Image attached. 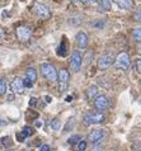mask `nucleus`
I'll use <instances>...</instances> for the list:
<instances>
[{"label":"nucleus","mask_w":141,"mask_h":151,"mask_svg":"<svg viewBox=\"0 0 141 151\" xmlns=\"http://www.w3.org/2000/svg\"><path fill=\"white\" fill-rule=\"evenodd\" d=\"M41 73H42V75L48 81L53 83V81L57 80V71L52 64H48V62L41 64Z\"/></svg>","instance_id":"f257e3e1"},{"label":"nucleus","mask_w":141,"mask_h":151,"mask_svg":"<svg viewBox=\"0 0 141 151\" xmlns=\"http://www.w3.org/2000/svg\"><path fill=\"white\" fill-rule=\"evenodd\" d=\"M57 80H59V89L61 93L68 90L69 81H70V74L66 69H61L57 74Z\"/></svg>","instance_id":"f03ea898"},{"label":"nucleus","mask_w":141,"mask_h":151,"mask_svg":"<svg viewBox=\"0 0 141 151\" xmlns=\"http://www.w3.org/2000/svg\"><path fill=\"white\" fill-rule=\"evenodd\" d=\"M114 66L119 70L126 71L130 68V56H128L127 52H121L118 53L117 57L114 58Z\"/></svg>","instance_id":"7ed1b4c3"},{"label":"nucleus","mask_w":141,"mask_h":151,"mask_svg":"<svg viewBox=\"0 0 141 151\" xmlns=\"http://www.w3.org/2000/svg\"><path fill=\"white\" fill-rule=\"evenodd\" d=\"M83 65V56L79 51H74L71 53V57H70V66H71V70L74 73H78L80 71Z\"/></svg>","instance_id":"20e7f679"},{"label":"nucleus","mask_w":141,"mask_h":151,"mask_svg":"<svg viewBox=\"0 0 141 151\" xmlns=\"http://www.w3.org/2000/svg\"><path fill=\"white\" fill-rule=\"evenodd\" d=\"M33 12H35V14L41 19H48L50 17H51V12H50V9L45 5V4H41V3L35 4Z\"/></svg>","instance_id":"39448f33"},{"label":"nucleus","mask_w":141,"mask_h":151,"mask_svg":"<svg viewBox=\"0 0 141 151\" xmlns=\"http://www.w3.org/2000/svg\"><path fill=\"white\" fill-rule=\"evenodd\" d=\"M15 35H17V38L20 42H27L32 36V29L28 26H19L15 29Z\"/></svg>","instance_id":"423d86ee"},{"label":"nucleus","mask_w":141,"mask_h":151,"mask_svg":"<svg viewBox=\"0 0 141 151\" xmlns=\"http://www.w3.org/2000/svg\"><path fill=\"white\" fill-rule=\"evenodd\" d=\"M104 138H106V131L98 128V129H93V131L89 133L88 141H90L93 145H98V144H101Z\"/></svg>","instance_id":"0eeeda50"},{"label":"nucleus","mask_w":141,"mask_h":151,"mask_svg":"<svg viewBox=\"0 0 141 151\" xmlns=\"http://www.w3.org/2000/svg\"><path fill=\"white\" fill-rule=\"evenodd\" d=\"M104 121V116L102 113H88L85 117H84V123L88 126V124H98V123H102Z\"/></svg>","instance_id":"6e6552de"},{"label":"nucleus","mask_w":141,"mask_h":151,"mask_svg":"<svg viewBox=\"0 0 141 151\" xmlns=\"http://www.w3.org/2000/svg\"><path fill=\"white\" fill-rule=\"evenodd\" d=\"M113 62H114L113 55H111V53H106V55H102L101 57H99V60H98V68L101 69V70H107L109 66H112Z\"/></svg>","instance_id":"1a4fd4ad"},{"label":"nucleus","mask_w":141,"mask_h":151,"mask_svg":"<svg viewBox=\"0 0 141 151\" xmlns=\"http://www.w3.org/2000/svg\"><path fill=\"white\" fill-rule=\"evenodd\" d=\"M109 106V100L108 98H107L106 95H98L97 98L94 99V107H95V109H98V111H104L107 109Z\"/></svg>","instance_id":"9d476101"},{"label":"nucleus","mask_w":141,"mask_h":151,"mask_svg":"<svg viewBox=\"0 0 141 151\" xmlns=\"http://www.w3.org/2000/svg\"><path fill=\"white\" fill-rule=\"evenodd\" d=\"M12 90H13V93L15 94H20V93H23L24 91V83H23V79H20V78H15L13 83H12Z\"/></svg>","instance_id":"9b49d317"},{"label":"nucleus","mask_w":141,"mask_h":151,"mask_svg":"<svg viewBox=\"0 0 141 151\" xmlns=\"http://www.w3.org/2000/svg\"><path fill=\"white\" fill-rule=\"evenodd\" d=\"M88 42H89L88 36H86L84 32H79L76 35V43L80 48H85L86 46H88Z\"/></svg>","instance_id":"f8f14e48"},{"label":"nucleus","mask_w":141,"mask_h":151,"mask_svg":"<svg viewBox=\"0 0 141 151\" xmlns=\"http://www.w3.org/2000/svg\"><path fill=\"white\" fill-rule=\"evenodd\" d=\"M114 3L118 8L125 10H131L134 8V0H114Z\"/></svg>","instance_id":"ddd939ff"},{"label":"nucleus","mask_w":141,"mask_h":151,"mask_svg":"<svg viewBox=\"0 0 141 151\" xmlns=\"http://www.w3.org/2000/svg\"><path fill=\"white\" fill-rule=\"evenodd\" d=\"M98 93H99V89H98L97 85H90L85 91L86 98L88 99H95L98 96Z\"/></svg>","instance_id":"4468645a"},{"label":"nucleus","mask_w":141,"mask_h":151,"mask_svg":"<svg viewBox=\"0 0 141 151\" xmlns=\"http://www.w3.org/2000/svg\"><path fill=\"white\" fill-rule=\"evenodd\" d=\"M26 79L31 80L33 84L36 83V80H37V71L35 70V68H28L26 70Z\"/></svg>","instance_id":"2eb2a0df"},{"label":"nucleus","mask_w":141,"mask_h":151,"mask_svg":"<svg viewBox=\"0 0 141 151\" xmlns=\"http://www.w3.org/2000/svg\"><path fill=\"white\" fill-rule=\"evenodd\" d=\"M99 9L103 12L111 10V0H99Z\"/></svg>","instance_id":"dca6fc26"},{"label":"nucleus","mask_w":141,"mask_h":151,"mask_svg":"<svg viewBox=\"0 0 141 151\" xmlns=\"http://www.w3.org/2000/svg\"><path fill=\"white\" fill-rule=\"evenodd\" d=\"M132 38H134L136 42H140L141 43V28H136L132 31Z\"/></svg>","instance_id":"f3484780"},{"label":"nucleus","mask_w":141,"mask_h":151,"mask_svg":"<svg viewBox=\"0 0 141 151\" xmlns=\"http://www.w3.org/2000/svg\"><path fill=\"white\" fill-rule=\"evenodd\" d=\"M51 128L55 129V131H59V129L61 128V121L59 118H55L51 121Z\"/></svg>","instance_id":"a211bd4d"},{"label":"nucleus","mask_w":141,"mask_h":151,"mask_svg":"<svg viewBox=\"0 0 141 151\" xmlns=\"http://www.w3.org/2000/svg\"><path fill=\"white\" fill-rule=\"evenodd\" d=\"M6 93V80L4 78L0 79V95H4Z\"/></svg>","instance_id":"6ab92c4d"},{"label":"nucleus","mask_w":141,"mask_h":151,"mask_svg":"<svg viewBox=\"0 0 141 151\" xmlns=\"http://www.w3.org/2000/svg\"><path fill=\"white\" fill-rule=\"evenodd\" d=\"M79 141H81V137L79 136V135H74V136H71L68 140V142L70 145H74V144H79Z\"/></svg>","instance_id":"aec40b11"},{"label":"nucleus","mask_w":141,"mask_h":151,"mask_svg":"<svg viewBox=\"0 0 141 151\" xmlns=\"http://www.w3.org/2000/svg\"><path fill=\"white\" fill-rule=\"evenodd\" d=\"M27 137H28V136H27V133L24 132V131H20L19 133H17V140H18L19 142H23Z\"/></svg>","instance_id":"412c9836"},{"label":"nucleus","mask_w":141,"mask_h":151,"mask_svg":"<svg viewBox=\"0 0 141 151\" xmlns=\"http://www.w3.org/2000/svg\"><path fill=\"white\" fill-rule=\"evenodd\" d=\"M85 150H86V141L85 140L79 141V144H78V151H85Z\"/></svg>","instance_id":"4be33fe9"},{"label":"nucleus","mask_w":141,"mask_h":151,"mask_svg":"<svg viewBox=\"0 0 141 151\" xmlns=\"http://www.w3.org/2000/svg\"><path fill=\"white\" fill-rule=\"evenodd\" d=\"M1 144L5 146V147H9V146L12 145V140H10V137H3L1 138Z\"/></svg>","instance_id":"5701e85b"},{"label":"nucleus","mask_w":141,"mask_h":151,"mask_svg":"<svg viewBox=\"0 0 141 151\" xmlns=\"http://www.w3.org/2000/svg\"><path fill=\"white\" fill-rule=\"evenodd\" d=\"M134 18H135V20H136V22L141 23V8L135 12V14H134Z\"/></svg>","instance_id":"b1692460"},{"label":"nucleus","mask_w":141,"mask_h":151,"mask_svg":"<svg viewBox=\"0 0 141 151\" xmlns=\"http://www.w3.org/2000/svg\"><path fill=\"white\" fill-rule=\"evenodd\" d=\"M73 126H74V118H70L68 124H66V127H65V132H69L70 128H73Z\"/></svg>","instance_id":"393cba45"},{"label":"nucleus","mask_w":141,"mask_h":151,"mask_svg":"<svg viewBox=\"0 0 141 151\" xmlns=\"http://www.w3.org/2000/svg\"><path fill=\"white\" fill-rule=\"evenodd\" d=\"M23 131L27 133V136H29V135H32V133H33V129L31 127H28V126H26V127L23 128Z\"/></svg>","instance_id":"a878e982"},{"label":"nucleus","mask_w":141,"mask_h":151,"mask_svg":"<svg viewBox=\"0 0 141 151\" xmlns=\"http://www.w3.org/2000/svg\"><path fill=\"white\" fill-rule=\"evenodd\" d=\"M60 50H63V52L60 53V55H63V56H65L66 55V45H65V41L63 42V45L60 46Z\"/></svg>","instance_id":"bb28decb"},{"label":"nucleus","mask_w":141,"mask_h":151,"mask_svg":"<svg viewBox=\"0 0 141 151\" xmlns=\"http://www.w3.org/2000/svg\"><path fill=\"white\" fill-rule=\"evenodd\" d=\"M92 151H103V146L102 145H94L93 146V149H92Z\"/></svg>","instance_id":"cd10ccee"},{"label":"nucleus","mask_w":141,"mask_h":151,"mask_svg":"<svg viewBox=\"0 0 141 151\" xmlns=\"http://www.w3.org/2000/svg\"><path fill=\"white\" fill-rule=\"evenodd\" d=\"M136 70H137L139 73L141 74V58H139V60H136Z\"/></svg>","instance_id":"c85d7f7f"},{"label":"nucleus","mask_w":141,"mask_h":151,"mask_svg":"<svg viewBox=\"0 0 141 151\" xmlns=\"http://www.w3.org/2000/svg\"><path fill=\"white\" fill-rule=\"evenodd\" d=\"M23 83H24V86H27V88H31L33 85V83L31 80H28V79H24Z\"/></svg>","instance_id":"c756f323"},{"label":"nucleus","mask_w":141,"mask_h":151,"mask_svg":"<svg viewBox=\"0 0 141 151\" xmlns=\"http://www.w3.org/2000/svg\"><path fill=\"white\" fill-rule=\"evenodd\" d=\"M84 4H95L97 1H99V0H81Z\"/></svg>","instance_id":"7c9ffc66"},{"label":"nucleus","mask_w":141,"mask_h":151,"mask_svg":"<svg viewBox=\"0 0 141 151\" xmlns=\"http://www.w3.org/2000/svg\"><path fill=\"white\" fill-rule=\"evenodd\" d=\"M51 149H50V146L48 145H42L41 146V150L40 151H50Z\"/></svg>","instance_id":"2f4dec72"},{"label":"nucleus","mask_w":141,"mask_h":151,"mask_svg":"<svg viewBox=\"0 0 141 151\" xmlns=\"http://www.w3.org/2000/svg\"><path fill=\"white\" fill-rule=\"evenodd\" d=\"M36 100H37L36 98H31V99H29V106H32V107H35V106H36V104H37V102H36Z\"/></svg>","instance_id":"473e14b6"},{"label":"nucleus","mask_w":141,"mask_h":151,"mask_svg":"<svg viewBox=\"0 0 141 151\" xmlns=\"http://www.w3.org/2000/svg\"><path fill=\"white\" fill-rule=\"evenodd\" d=\"M104 26V23H93V27H97V28H102Z\"/></svg>","instance_id":"72a5a7b5"},{"label":"nucleus","mask_w":141,"mask_h":151,"mask_svg":"<svg viewBox=\"0 0 141 151\" xmlns=\"http://www.w3.org/2000/svg\"><path fill=\"white\" fill-rule=\"evenodd\" d=\"M36 127H42V122H41V121H37V122H36Z\"/></svg>","instance_id":"f704fd0d"},{"label":"nucleus","mask_w":141,"mask_h":151,"mask_svg":"<svg viewBox=\"0 0 141 151\" xmlns=\"http://www.w3.org/2000/svg\"><path fill=\"white\" fill-rule=\"evenodd\" d=\"M71 100H73V96H70V95H69V96H66V102H69V103H70Z\"/></svg>","instance_id":"c9c22d12"},{"label":"nucleus","mask_w":141,"mask_h":151,"mask_svg":"<svg viewBox=\"0 0 141 151\" xmlns=\"http://www.w3.org/2000/svg\"><path fill=\"white\" fill-rule=\"evenodd\" d=\"M51 100H52V98H50V96H46V102H47V103H50Z\"/></svg>","instance_id":"e433bc0d"},{"label":"nucleus","mask_w":141,"mask_h":151,"mask_svg":"<svg viewBox=\"0 0 141 151\" xmlns=\"http://www.w3.org/2000/svg\"><path fill=\"white\" fill-rule=\"evenodd\" d=\"M70 1H71V3H76L78 0H70Z\"/></svg>","instance_id":"4c0bfd02"},{"label":"nucleus","mask_w":141,"mask_h":151,"mask_svg":"<svg viewBox=\"0 0 141 151\" xmlns=\"http://www.w3.org/2000/svg\"><path fill=\"white\" fill-rule=\"evenodd\" d=\"M111 151H116V150H111Z\"/></svg>","instance_id":"58836bf2"}]
</instances>
